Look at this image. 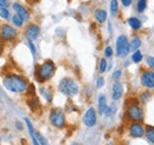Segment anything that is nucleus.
I'll list each match as a JSON object with an SVG mask.
<instances>
[{"label":"nucleus","instance_id":"obj_26","mask_svg":"<svg viewBox=\"0 0 154 145\" xmlns=\"http://www.w3.org/2000/svg\"><path fill=\"white\" fill-rule=\"evenodd\" d=\"M149 99H151V93H149V92H143V93H141V94H140V98H139V100H140V103H141L142 105L146 104Z\"/></svg>","mask_w":154,"mask_h":145},{"label":"nucleus","instance_id":"obj_2","mask_svg":"<svg viewBox=\"0 0 154 145\" xmlns=\"http://www.w3.org/2000/svg\"><path fill=\"white\" fill-rule=\"evenodd\" d=\"M56 71V65L52 60L48 59L43 64L36 67V78L39 83H44L49 79H51Z\"/></svg>","mask_w":154,"mask_h":145},{"label":"nucleus","instance_id":"obj_32","mask_svg":"<svg viewBox=\"0 0 154 145\" xmlns=\"http://www.w3.org/2000/svg\"><path fill=\"white\" fill-rule=\"evenodd\" d=\"M146 63H147V65H148L151 69H153L154 70V57H147Z\"/></svg>","mask_w":154,"mask_h":145},{"label":"nucleus","instance_id":"obj_33","mask_svg":"<svg viewBox=\"0 0 154 145\" xmlns=\"http://www.w3.org/2000/svg\"><path fill=\"white\" fill-rule=\"evenodd\" d=\"M103 85H104V78L103 77H100L96 81V87L97 89H101Z\"/></svg>","mask_w":154,"mask_h":145},{"label":"nucleus","instance_id":"obj_28","mask_svg":"<svg viewBox=\"0 0 154 145\" xmlns=\"http://www.w3.org/2000/svg\"><path fill=\"white\" fill-rule=\"evenodd\" d=\"M116 112V105L115 104H112L110 106H107V109L104 111V114L107 116V117H110L112 114H114Z\"/></svg>","mask_w":154,"mask_h":145},{"label":"nucleus","instance_id":"obj_16","mask_svg":"<svg viewBox=\"0 0 154 145\" xmlns=\"http://www.w3.org/2000/svg\"><path fill=\"white\" fill-rule=\"evenodd\" d=\"M94 18L96 19L97 22L102 24L107 20V11L103 8H97L96 11L94 12Z\"/></svg>","mask_w":154,"mask_h":145},{"label":"nucleus","instance_id":"obj_4","mask_svg":"<svg viewBox=\"0 0 154 145\" xmlns=\"http://www.w3.org/2000/svg\"><path fill=\"white\" fill-rule=\"evenodd\" d=\"M58 89H59V91L64 96H66V97H74V96H76L77 93H78V90H79L76 81L74 79H71V78H68V77L60 79L59 85H58Z\"/></svg>","mask_w":154,"mask_h":145},{"label":"nucleus","instance_id":"obj_36","mask_svg":"<svg viewBox=\"0 0 154 145\" xmlns=\"http://www.w3.org/2000/svg\"><path fill=\"white\" fill-rule=\"evenodd\" d=\"M121 2H122V5L125 7H129L133 4V0H121Z\"/></svg>","mask_w":154,"mask_h":145},{"label":"nucleus","instance_id":"obj_6","mask_svg":"<svg viewBox=\"0 0 154 145\" xmlns=\"http://www.w3.org/2000/svg\"><path fill=\"white\" fill-rule=\"evenodd\" d=\"M131 52L129 50V41L126 36H119L116 39V55L121 58H125Z\"/></svg>","mask_w":154,"mask_h":145},{"label":"nucleus","instance_id":"obj_7","mask_svg":"<svg viewBox=\"0 0 154 145\" xmlns=\"http://www.w3.org/2000/svg\"><path fill=\"white\" fill-rule=\"evenodd\" d=\"M17 36H18V32H17V30H16L13 26H11V25H8V24H4V25L0 27V38H1L2 40L10 41V40L16 39Z\"/></svg>","mask_w":154,"mask_h":145},{"label":"nucleus","instance_id":"obj_37","mask_svg":"<svg viewBox=\"0 0 154 145\" xmlns=\"http://www.w3.org/2000/svg\"><path fill=\"white\" fill-rule=\"evenodd\" d=\"M8 1L7 0H0V7H7Z\"/></svg>","mask_w":154,"mask_h":145},{"label":"nucleus","instance_id":"obj_40","mask_svg":"<svg viewBox=\"0 0 154 145\" xmlns=\"http://www.w3.org/2000/svg\"><path fill=\"white\" fill-rule=\"evenodd\" d=\"M71 145H79V144H78V143H76V142H75V143H72V144H71Z\"/></svg>","mask_w":154,"mask_h":145},{"label":"nucleus","instance_id":"obj_22","mask_svg":"<svg viewBox=\"0 0 154 145\" xmlns=\"http://www.w3.org/2000/svg\"><path fill=\"white\" fill-rule=\"evenodd\" d=\"M147 8V0H137L136 1V11L139 13H143Z\"/></svg>","mask_w":154,"mask_h":145},{"label":"nucleus","instance_id":"obj_21","mask_svg":"<svg viewBox=\"0 0 154 145\" xmlns=\"http://www.w3.org/2000/svg\"><path fill=\"white\" fill-rule=\"evenodd\" d=\"M145 135H146L147 139H148L151 143H153L154 144V126H152V125H147L146 129H145Z\"/></svg>","mask_w":154,"mask_h":145},{"label":"nucleus","instance_id":"obj_42","mask_svg":"<svg viewBox=\"0 0 154 145\" xmlns=\"http://www.w3.org/2000/svg\"><path fill=\"white\" fill-rule=\"evenodd\" d=\"M69 1H70V0H69Z\"/></svg>","mask_w":154,"mask_h":145},{"label":"nucleus","instance_id":"obj_15","mask_svg":"<svg viewBox=\"0 0 154 145\" xmlns=\"http://www.w3.org/2000/svg\"><path fill=\"white\" fill-rule=\"evenodd\" d=\"M27 104H29L30 109L32 110L33 112H38V111H40V109H42V105H40V103H39V99L36 96H31L30 99L27 100Z\"/></svg>","mask_w":154,"mask_h":145},{"label":"nucleus","instance_id":"obj_29","mask_svg":"<svg viewBox=\"0 0 154 145\" xmlns=\"http://www.w3.org/2000/svg\"><path fill=\"white\" fill-rule=\"evenodd\" d=\"M0 17L2 19L10 18V12H8L7 7H0Z\"/></svg>","mask_w":154,"mask_h":145},{"label":"nucleus","instance_id":"obj_24","mask_svg":"<svg viewBox=\"0 0 154 145\" xmlns=\"http://www.w3.org/2000/svg\"><path fill=\"white\" fill-rule=\"evenodd\" d=\"M119 12V1L117 0H110V13L115 17Z\"/></svg>","mask_w":154,"mask_h":145},{"label":"nucleus","instance_id":"obj_30","mask_svg":"<svg viewBox=\"0 0 154 145\" xmlns=\"http://www.w3.org/2000/svg\"><path fill=\"white\" fill-rule=\"evenodd\" d=\"M36 135H37V138H38V142L40 145H49V143H48V141L39 133V132H36Z\"/></svg>","mask_w":154,"mask_h":145},{"label":"nucleus","instance_id":"obj_9","mask_svg":"<svg viewBox=\"0 0 154 145\" xmlns=\"http://www.w3.org/2000/svg\"><path fill=\"white\" fill-rule=\"evenodd\" d=\"M96 120H97L96 111H95L94 108H89V109L85 111L84 116H83V123H84V125L88 127L95 126Z\"/></svg>","mask_w":154,"mask_h":145},{"label":"nucleus","instance_id":"obj_20","mask_svg":"<svg viewBox=\"0 0 154 145\" xmlns=\"http://www.w3.org/2000/svg\"><path fill=\"white\" fill-rule=\"evenodd\" d=\"M140 46H141V39H140L139 37H134V38L132 39V41L129 43V50H131L132 52H135V51L139 50Z\"/></svg>","mask_w":154,"mask_h":145},{"label":"nucleus","instance_id":"obj_13","mask_svg":"<svg viewBox=\"0 0 154 145\" xmlns=\"http://www.w3.org/2000/svg\"><path fill=\"white\" fill-rule=\"evenodd\" d=\"M122 94H123V86L119 81H116L112 87V97L114 100H117L122 97Z\"/></svg>","mask_w":154,"mask_h":145},{"label":"nucleus","instance_id":"obj_38","mask_svg":"<svg viewBox=\"0 0 154 145\" xmlns=\"http://www.w3.org/2000/svg\"><path fill=\"white\" fill-rule=\"evenodd\" d=\"M16 126L18 127V129H19V130H23V125H21V124H20L19 122H17V123H16Z\"/></svg>","mask_w":154,"mask_h":145},{"label":"nucleus","instance_id":"obj_19","mask_svg":"<svg viewBox=\"0 0 154 145\" xmlns=\"http://www.w3.org/2000/svg\"><path fill=\"white\" fill-rule=\"evenodd\" d=\"M107 99L104 94H100L98 96V112L100 114H104V111L107 109Z\"/></svg>","mask_w":154,"mask_h":145},{"label":"nucleus","instance_id":"obj_5","mask_svg":"<svg viewBox=\"0 0 154 145\" xmlns=\"http://www.w3.org/2000/svg\"><path fill=\"white\" fill-rule=\"evenodd\" d=\"M49 119H50V123L55 127L62 129L65 126V114H64V111L59 108H55L50 111Z\"/></svg>","mask_w":154,"mask_h":145},{"label":"nucleus","instance_id":"obj_25","mask_svg":"<svg viewBox=\"0 0 154 145\" xmlns=\"http://www.w3.org/2000/svg\"><path fill=\"white\" fill-rule=\"evenodd\" d=\"M11 20H12L13 25H14V26H17V27H21V26L24 25V20L20 18L17 13H16V14L12 17V19H11Z\"/></svg>","mask_w":154,"mask_h":145},{"label":"nucleus","instance_id":"obj_27","mask_svg":"<svg viewBox=\"0 0 154 145\" xmlns=\"http://www.w3.org/2000/svg\"><path fill=\"white\" fill-rule=\"evenodd\" d=\"M107 69H108V64H107V60L104 59V58H102L101 60H100V66H98V71L100 73H103L107 71Z\"/></svg>","mask_w":154,"mask_h":145},{"label":"nucleus","instance_id":"obj_11","mask_svg":"<svg viewBox=\"0 0 154 145\" xmlns=\"http://www.w3.org/2000/svg\"><path fill=\"white\" fill-rule=\"evenodd\" d=\"M129 133L132 137L141 138L145 135V127L140 122H133L129 125Z\"/></svg>","mask_w":154,"mask_h":145},{"label":"nucleus","instance_id":"obj_1","mask_svg":"<svg viewBox=\"0 0 154 145\" xmlns=\"http://www.w3.org/2000/svg\"><path fill=\"white\" fill-rule=\"evenodd\" d=\"M4 86L13 93H23L26 92L29 89V83L26 78L19 74H7L4 78Z\"/></svg>","mask_w":154,"mask_h":145},{"label":"nucleus","instance_id":"obj_3","mask_svg":"<svg viewBox=\"0 0 154 145\" xmlns=\"http://www.w3.org/2000/svg\"><path fill=\"white\" fill-rule=\"evenodd\" d=\"M128 102H129V104H128V108L126 110L127 118L132 122H142L143 117H145V113H143L142 106L139 105L140 104L139 98H133Z\"/></svg>","mask_w":154,"mask_h":145},{"label":"nucleus","instance_id":"obj_35","mask_svg":"<svg viewBox=\"0 0 154 145\" xmlns=\"http://www.w3.org/2000/svg\"><path fill=\"white\" fill-rule=\"evenodd\" d=\"M29 47H30V50H31L32 55L35 57V55H36V47H35V45H33V43H32V41H29Z\"/></svg>","mask_w":154,"mask_h":145},{"label":"nucleus","instance_id":"obj_14","mask_svg":"<svg viewBox=\"0 0 154 145\" xmlns=\"http://www.w3.org/2000/svg\"><path fill=\"white\" fill-rule=\"evenodd\" d=\"M25 123H26V125H27L29 133H30V137H31V139H32L33 145H40L38 142V138H37V135H36V131H35V129L32 126V123L30 122V119H29V118H25Z\"/></svg>","mask_w":154,"mask_h":145},{"label":"nucleus","instance_id":"obj_31","mask_svg":"<svg viewBox=\"0 0 154 145\" xmlns=\"http://www.w3.org/2000/svg\"><path fill=\"white\" fill-rule=\"evenodd\" d=\"M104 55H106L107 58H110V57L113 55V49H112L110 46H107V47H106V50H104Z\"/></svg>","mask_w":154,"mask_h":145},{"label":"nucleus","instance_id":"obj_39","mask_svg":"<svg viewBox=\"0 0 154 145\" xmlns=\"http://www.w3.org/2000/svg\"><path fill=\"white\" fill-rule=\"evenodd\" d=\"M27 1H30V2H37L39 0H27Z\"/></svg>","mask_w":154,"mask_h":145},{"label":"nucleus","instance_id":"obj_34","mask_svg":"<svg viewBox=\"0 0 154 145\" xmlns=\"http://www.w3.org/2000/svg\"><path fill=\"white\" fill-rule=\"evenodd\" d=\"M120 78H121V71H120V70H116L115 72L113 73V79H114L115 81H117Z\"/></svg>","mask_w":154,"mask_h":145},{"label":"nucleus","instance_id":"obj_41","mask_svg":"<svg viewBox=\"0 0 154 145\" xmlns=\"http://www.w3.org/2000/svg\"><path fill=\"white\" fill-rule=\"evenodd\" d=\"M1 52H2V51H1V49H0V55H1Z\"/></svg>","mask_w":154,"mask_h":145},{"label":"nucleus","instance_id":"obj_43","mask_svg":"<svg viewBox=\"0 0 154 145\" xmlns=\"http://www.w3.org/2000/svg\"><path fill=\"white\" fill-rule=\"evenodd\" d=\"M136 1H137V0H136Z\"/></svg>","mask_w":154,"mask_h":145},{"label":"nucleus","instance_id":"obj_18","mask_svg":"<svg viewBox=\"0 0 154 145\" xmlns=\"http://www.w3.org/2000/svg\"><path fill=\"white\" fill-rule=\"evenodd\" d=\"M39 92H40L42 97H43L48 103H51V102H52V91H51V89L42 86V87L39 89Z\"/></svg>","mask_w":154,"mask_h":145},{"label":"nucleus","instance_id":"obj_10","mask_svg":"<svg viewBox=\"0 0 154 145\" xmlns=\"http://www.w3.org/2000/svg\"><path fill=\"white\" fill-rule=\"evenodd\" d=\"M39 33H40V28L36 24H30L25 28V37L29 41H33L35 39H37Z\"/></svg>","mask_w":154,"mask_h":145},{"label":"nucleus","instance_id":"obj_8","mask_svg":"<svg viewBox=\"0 0 154 145\" xmlns=\"http://www.w3.org/2000/svg\"><path fill=\"white\" fill-rule=\"evenodd\" d=\"M141 84L148 90L154 89V71L146 70L141 74Z\"/></svg>","mask_w":154,"mask_h":145},{"label":"nucleus","instance_id":"obj_12","mask_svg":"<svg viewBox=\"0 0 154 145\" xmlns=\"http://www.w3.org/2000/svg\"><path fill=\"white\" fill-rule=\"evenodd\" d=\"M12 6H13V10L16 11V13H17L24 21H29V20H30V13H29V11H27L23 5H20L18 2H14Z\"/></svg>","mask_w":154,"mask_h":145},{"label":"nucleus","instance_id":"obj_23","mask_svg":"<svg viewBox=\"0 0 154 145\" xmlns=\"http://www.w3.org/2000/svg\"><path fill=\"white\" fill-rule=\"evenodd\" d=\"M142 59H143V55H142V53H141L139 50L133 52V55H132V61H133V63L139 64V63L142 61Z\"/></svg>","mask_w":154,"mask_h":145},{"label":"nucleus","instance_id":"obj_17","mask_svg":"<svg viewBox=\"0 0 154 145\" xmlns=\"http://www.w3.org/2000/svg\"><path fill=\"white\" fill-rule=\"evenodd\" d=\"M127 24H128V25L131 26V28L134 30V31H139V30L141 28V26H142L141 20L139 18H136V17H131V18H128Z\"/></svg>","mask_w":154,"mask_h":145}]
</instances>
